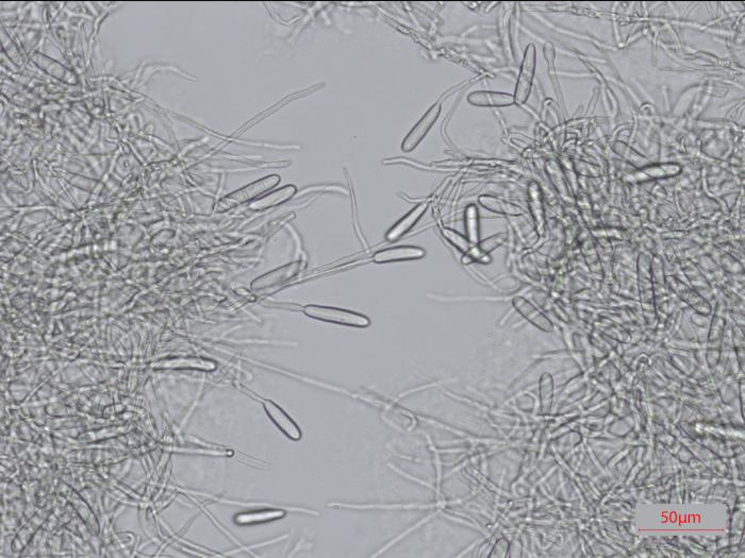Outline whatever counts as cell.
<instances>
[{
    "label": "cell",
    "instance_id": "16",
    "mask_svg": "<svg viewBox=\"0 0 745 558\" xmlns=\"http://www.w3.org/2000/svg\"><path fill=\"white\" fill-rule=\"evenodd\" d=\"M529 207H530L531 214H533V219H535L537 230H538L539 233L543 234L545 219L542 196H541L540 187L535 182L531 183L530 186H529Z\"/></svg>",
    "mask_w": 745,
    "mask_h": 558
},
{
    "label": "cell",
    "instance_id": "3",
    "mask_svg": "<svg viewBox=\"0 0 745 558\" xmlns=\"http://www.w3.org/2000/svg\"><path fill=\"white\" fill-rule=\"evenodd\" d=\"M304 267L305 263L303 262L291 263V264L279 267L277 270L256 279L252 283V288L254 289V291H261V289L270 288V287L288 282L289 280L294 278L301 270H304Z\"/></svg>",
    "mask_w": 745,
    "mask_h": 558
},
{
    "label": "cell",
    "instance_id": "20",
    "mask_svg": "<svg viewBox=\"0 0 745 558\" xmlns=\"http://www.w3.org/2000/svg\"><path fill=\"white\" fill-rule=\"evenodd\" d=\"M442 234L444 236L445 240H449L451 245L457 248L462 254H469L470 250L474 246L465 236L461 235V234L454 231V230L449 229V228L442 230Z\"/></svg>",
    "mask_w": 745,
    "mask_h": 558
},
{
    "label": "cell",
    "instance_id": "12",
    "mask_svg": "<svg viewBox=\"0 0 745 558\" xmlns=\"http://www.w3.org/2000/svg\"><path fill=\"white\" fill-rule=\"evenodd\" d=\"M428 209V203H424L417 205V207L409 212L404 218H402L390 231L386 234V240L389 242H395V240H400L403 235L410 231L415 223L419 221L421 217L424 215L426 210Z\"/></svg>",
    "mask_w": 745,
    "mask_h": 558
},
{
    "label": "cell",
    "instance_id": "4",
    "mask_svg": "<svg viewBox=\"0 0 745 558\" xmlns=\"http://www.w3.org/2000/svg\"><path fill=\"white\" fill-rule=\"evenodd\" d=\"M535 69V48L533 45H529L525 52L524 60L521 67L520 76H519L518 85H516L514 101L519 105H522L528 98L530 93L531 85H533V75Z\"/></svg>",
    "mask_w": 745,
    "mask_h": 558
},
{
    "label": "cell",
    "instance_id": "15",
    "mask_svg": "<svg viewBox=\"0 0 745 558\" xmlns=\"http://www.w3.org/2000/svg\"><path fill=\"white\" fill-rule=\"evenodd\" d=\"M295 193H296V187L293 186V185H287V186L272 191V193H268L266 196L254 201L250 205V207L252 210H256V211L270 209V207H277V205H282V203L290 200Z\"/></svg>",
    "mask_w": 745,
    "mask_h": 558
},
{
    "label": "cell",
    "instance_id": "14",
    "mask_svg": "<svg viewBox=\"0 0 745 558\" xmlns=\"http://www.w3.org/2000/svg\"><path fill=\"white\" fill-rule=\"evenodd\" d=\"M514 307H516L519 313H521L522 316L528 319L531 323L540 328L543 331H553V325H551V321L540 311H538V309H535L530 302H528L526 299L522 298V297H516V298L514 299Z\"/></svg>",
    "mask_w": 745,
    "mask_h": 558
},
{
    "label": "cell",
    "instance_id": "7",
    "mask_svg": "<svg viewBox=\"0 0 745 558\" xmlns=\"http://www.w3.org/2000/svg\"><path fill=\"white\" fill-rule=\"evenodd\" d=\"M667 284L673 289L674 293H677V296L681 297L686 303L693 307L698 313L705 314V315L710 313V305L708 304L707 301L693 288L675 278H667Z\"/></svg>",
    "mask_w": 745,
    "mask_h": 558
},
{
    "label": "cell",
    "instance_id": "6",
    "mask_svg": "<svg viewBox=\"0 0 745 558\" xmlns=\"http://www.w3.org/2000/svg\"><path fill=\"white\" fill-rule=\"evenodd\" d=\"M263 406L270 420L280 431L284 432V435L288 436L292 441H299L301 439V431L298 425L282 407L270 400L264 401Z\"/></svg>",
    "mask_w": 745,
    "mask_h": 558
},
{
    "label": "cell",
    "instance_id": "8",
    "mask_svg": "<svg viewBox=\"0 0 745 558\" xmlns=\"http://www.w3.org/2000/svg\"><path fill=\"white\" fill-rule=\"evenodd\" d=\"M424 249L412 246H402V247L389 248L382 250L374 256V262L377 264L384 263L400 262V260H419L424 258Z\"/></svg>",
    "mask_w": 745,
    "mask_h": 558
},
{
    "label": "cell",
    "instance_id": "21",
    "mask_svg": "<svg viewBox=\"0 0 745 558\" xmlns=\"http://www.w3.org/2000/svg\"><path fill=\"white\" fill-rule=\"evenodd\" d=\"M506 240V234L498 233L496 235L491 236V237L486 238V240H482V242H478L477 248L484 254L488 256L490 252L496 250V248L500 247V245L504 244Z\"/></svg>",
    "mask_w": 745,
    "mask_h": 558
},
{
    "label": "cell",
    "instance_id": "1",
    "mask_svg": "<svg viewBox=\"0 0 745 558\" xmlns=\"http://www.w3.org/2000/svg\"><path fill=\"white\" fill-rule=\"evenodd\" d=\"M304 313L307 316L317 319V321L348 325V327L366 328L370 325V319L364 315L356 313V311H347V309H337V307L307 305L304 307Z\"/></svg>",
    "mask_w": 745,
    "mask_h": 558
},
{
    "label": "cell",
    "instance_id": "22",
    "mask_svg": "<svg viewBox=\"0 0 745 558\" xmlns=\"http://www.w3.org/2000/svg\"><path fill=\"white\" fill-rule=\"evenodd\" d=\"M693 270V272H688L687 270L686 272H687V276H689L690 281H691V283H693L694 286L700 287V288H702V287H709L707 281L704 282V281L698 280V279H705L702 276L701 272H698L697 270H695V267L694 266Z\"/></svg>",
    "mask_w": 745,
    "mask_h": 558
},
{
    "label": "cell",
    "instance_id": "17",
    "mask_svg": "<svg viewBox=\"0 0 745 558\" xmlns=\"http://www.w3.org/2000/svg\"><path fill=\"white\" fill-rule=\"evenodd\" d=\"M286 512L282 509H262L257 512L243 513L236 517V522L239 524H252V523L270 522L277 519L284 518Z\"/></svg>",
    "mask_w": 745,
    "mask_h": 558
},
{
    "label": "cell",
    "instance_id": "23",
    "mask_svg": "<svg viewBox=\"0 0 745 558\" xmlns=\"http://www.w3.org/2000/svg\"><path fill=\"white\" fill-rule=\"evenodd\" d=\"M201 450H203V449H201ZM177 451H178V452H189V453H190V452H195V453H197V452H199L198 450H197V449H190V448H187V449H181V448H179V449H177ZM201 452H203H203H205V453L217 454V455H227V454H228V453H224V452L211 451V450H205V451H201Z\"/></svg>",
    "mask_w": 745,
    "mask_h": 558
},
{
    "label": "cell",
    "instance_id": "18",
    "mask_svg": "<svg viewBox=\"0 0 745 558\" xmlns=\"http://www.w3.org/2000/svg\"><path fill=\"white\" fill-rule=\"evenodd\" d=\"M479 203L484 209L493 212V213L511 216H519L523 213L522 209L519 207L518 205L506 203V201L496 198V197L482 196L479 198Z\"/></svg>",
    "mask_w": 745,
    "mask_h": 558
},
{
    "label": "cell",
    "instance_id": "11",
    "mask_svg": "<svg viewBox=\"0 0 745 558\" xmlns=\"http://www.w3.org/2000/svg\"><path fill=\"white\" fill-rule=\"evenodd\" d=\"M468 101L476 107H508L516 103L514 96L496 91H474Z\"/></svg>",
    "mask_w": 745,
    "mask_h": 558
},
{
    "label": "cell",
    "instance_id": "10",
    "mask_svg": "<svg viewBox=\"0 0 745 558\" xmlns=\"http://www.w3.org/2000/svg\"><path fill=\"white\" fill-rule=\"evenodd\" d=\"M638 270L641 300L644 307H651L654 301L655 287L651 277V263L646 256H641L639 258Z\"/></svg>",
    "mask_w": 745,
    "mask_h": 558
},
{
    "label": "cell",
    "instance_id": "5",
    "mask_svg": "<svg viewBox=\"0 0 745 558\" xmlns=\"http://www.w3.org/2000/svg\"><path fill=\"white\" fill-rule=\"evenodd\" d=\"M440 113H441V103H437L426 112L422 119L417 124V126L411 130L408 136L405 138L402 147L405 152H411V150L417 147V145L420 144L421 140L426 136L433 124L435 123V120L439 117Z\"/></svg>",
    "mask_w": 745,
    "mask_h": 558
},
{
    "label": "cell",
    "instance_id": "2",
    "mask_svg": "<svg viewBox=\"0 0 745 558\" xmlns=\"http://www.w3.org/2000/svg\"><path fill=\"white\" fill-rule=\"evenodd\" d=\"M279 182H280V178L277 175H272V176L261 179V180L256 181V182L252 183V184L247 185L244 189H240V191L231 193L230 196L224 198L217 205V211H225V210L231 209L236 205H242V203L257 198L262 193L274 189L275 186L279 184Z\"/></svg>",
    "mask_w": 745,
    "mask_h": 558
},
{
    "label": "cell",
    "instance_id": "9",
    "mask_svg": "<svg viewBox=\"0 0 745 558\" xmlns=\"http://www.w3.org/2000/svg\"><path fill=\"white\" fill-rule=\"evenodd\" d=\"M154 367L162 368V369H197L203 370V372H212L217 368V364L212 360L201 358H178L161 360L154 364Z\"/></svg>",
    "mask_w": 745,
    "mask_h": 558
},
{
    "label": "cell",
    "instance_id": "19",
    "mask_svg": "<svg viewBox=\"0 0 745 558\" xmlns=\"http://www.w3.org/2000/svg\"><path fill=\"white\" fill-rule=\"evenodd\" d=\"M465 229H467L468 240L473 244L474 246L477 245L480 242L479 238V215H478V209L476 205H469L465 210Z\"/></svg>",
    "mask_w": 745,
    "mask_h": 558
},
{
    "label": "cell",
    "instance_id": "13",
    "mask_svg": "<svg viewBox=\"0 0 745 558\" xmlns=\"http://www.w3.org/2000/svg\"><path fill=\"white\" fill-rule=\"evenodd\" d=\"M681 172V167L677 164H659L653 166L644 167L636 174L628 176L630 182H641V181L651 180V179L667 178V177L677 176Z\"/></svg>",
    "mask_w": 745,
    "mask_h": 558
}]
</instances>
